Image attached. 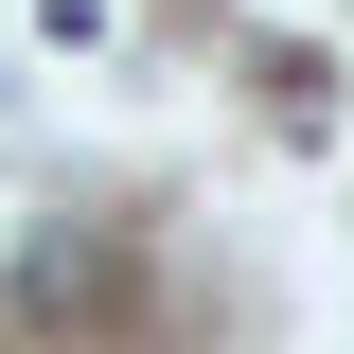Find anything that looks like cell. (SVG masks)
Returning <instances> with one entry per match:
<instances>
[{
	"label": "cell",
	"mask_w": 354,
	"mask_h": 354,
	"mask_svg": "<svg viewBox=\"0 0 354 354\" xmlns=\"http://www.w3.org/2000/svg\"><path fill=\"white\" fill-rule=\"evenodd\" d=\"M18 301H36V319H71V301H106V248H36V266H18Z\"/></svg>",
	"instance_id": "6da1fadb"
}]
</instances>
